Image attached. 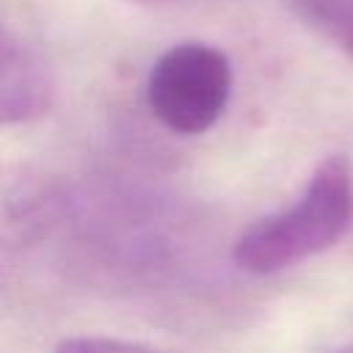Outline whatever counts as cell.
Masks as SVG:
<instances>
[{
  "label": "cell",
  "instance_id": "cell-6",
  "mask_svg": "<svg viewBox=\"0 0 353 353\" xmlns=\"http://www.w3.org/2000/svg\"><path fill=\"white\" fill-rule=\"evenodd\" d=\"M52 353H163V350L116 336H66L55 345Z\"/></svg>",
  "mask_w": 353,
  "mask_h": 353
},
{
  "label": "cell",
  "instance_id": "cell-3",
  "mask_svg": "<svg viewBox=\"0 0 353 353\" xmlns=\"http://www.w3.org/2000/svg\"><path fill=\"white\" fill-rule=\"evenodd\" d=\"M72 215L66 182L30 165H0V265L41 248Z\"/></svg>",
  "mask_w": 353,
  "mask_h": 353
},
{
  "label": "cell",
  "instance_id": "cell-5",
  "mask_svg": "<svg viewBox=\"0 0 353 353\" xmlns=\"http://www.w3.org/2000/svg\"><path fill=\"white\" fill-rule=\"evenodd\" d=\"M298 17L353 58V0H292Z\"/></svg>",
  "mask_w": 353,
  "mask_h": 353
},
{
  "label": "cell",
  "instance_id": "cell-4",
  "mask_svg": "<svg viewBox=\"0 0 353 353\" xmlns=\"http://www.w3.org/2000/svg\"><path fill=\"white\" fill-rule=\"evenodd\" d=\"M55 77L41 52L0 19V127L30 124L50 113Z\"/></svg>",
  "mask_w": 353,
  "mask_h": 353
},
{
  "label": "cell",
  "instance_id": "cell-2",
  "mask_svg": "<svg viewBox=\"0 0 353 353\" xmlns=\"http://www.w3.org/2000/svg\"><path fill=\"white\" fill-rule=\"evenodd\" d=\"M232 63L223 50L182 41L165 50L146 74V108L174 135L193 138L212 130L232 99Z\"/></svg>",
  "mask_w": 353,
  "mask_h": 353
},
{
  "label": "cell",
  "instance_id": "cell-1",
  "mask_svg": "<svg viewBox=\"0 0 353 353\" xmlns=\"http://www.w3.org/2000/svg\"><path fill=\"white\" fill-rule=\"evenodd\" d=\"M353 226V171L331 154L312 171L303 193L284 210L262 215L240 232L232 262L251 276H270L334 248Z\"/></svg>",
  "mask_w": 353,
  "mask_h": 353
},
{
  "label": "cell",
  "instance_id": "cell-7",
  "mask_svg": "<svg viewBox=\"0 0 353 353\" xmlns=\"http://www.w3.org/2000/svg\"><path fill=\"white\" fill-rule=\"evenodd\" d=\"M336 353H353V345H350V347H342V350H336Z\"/></svg>",
  "mask_w": 353,
  "mask_h": 353
}]
</instances>
